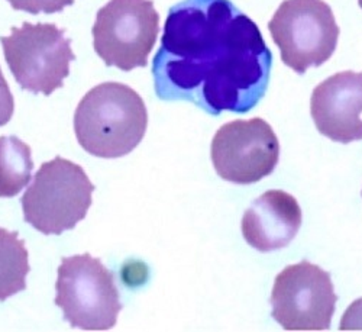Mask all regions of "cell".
Listing matches in <instances>:
<instances>
[{"label":"cell","instance_id":"obj_1","mask_svg":"<svg viewBox=\"0 0 362 332\" xmlns=\"http://www.w3.org/2000/svg\"><path fill=\"white\" fill-rule=\"evenodd\" d=\"M271 67L258 25L230 0H183L168 11L153 76L163 101L247 113L265 96Z\"/></svg>","mask_w":362,"mask_h":332},{"label":"cell","instance_id":"obj_2","mask_svg":"<svg viewBox=\"0 0 362 332\" xmlns=\"http://www.w3.org/2000/svg\"><path fill=\"white\" fill-rule=\"evenodd\" d=\"M148 128L142 98L127 84L102 83L84 95L74 113V132L86 153L100 159L125 157Z\"/></svg>","mask_w":362,"mask_h":332},{"label":"cell","instance_id":"obj_3","mask_svg":"<svg viewBox=\"0 0 362 332\" xmlns=\"http://www.w3.org/2000/svg\"><path fill=\"white\" fill-rule=\"evenodd\" d=\"M95 189L83 167L55 157L40 167L22 196L23 218L45 235L63 234L86 218Z\"/></svg>","mask_w":362,"mask_h":332},{"label":"cell","instance_id":"obj_4","mask_svg":"<svg viewBox=\"0 0 362 332\" xmlns=\"http://www.w3.org/2000/svg\"><path fill=\"white\" fill-rule=\"evenodd\" d=\"M55 305L64 321L83 331H109L122 311L115 275L96 257H66L58 267Z\"/></svg>","mask_w":362,"mask_h":332},{"label":"cell","instance_id":"obj_5","mask_svg":"<svg viewBox=\"0 0 362 332\" xmlns=\"http://www.w3.org/2000/svg\"><path fill=\"white\" fill-rule=\"evenodd\" d=\"M0 42L18 84L35 95L49 96L62 88L76 59L71 40L54 23L23 22Z\"/></svg>","mask_w":362,"mask_h":332},{"label":"cell","instance_id":"obj_6","mask_svg":"<svg viewBox=\"0 0 362 332\" xmlns=\"http://www.w3.org/2000/svg\"><path fill=\"white\" fill-rule=\"evenodd\" d=\"M268 29L283 63L297 74L330 59L341 34L332 8L323 0H284Z\"/></svg>","mask_w":362,"mask_h":332},{"label":"cell","instance_id":"obj_7","mask_svg":"<svg viewBox=\"0 0 362 332\" xmlns=\"http://www.w3.org/2000/svg\"><path fill=\"white\" fill-rule=\"evenodd\" d=\"M158 34L160 15L153 0H110L98 11L93 45L106 66L131 71L148 66Z\"/></svg>","mask_w":362,"mask_h":332},{"label":"cell","instance_id":"obj_8","mask_svg":"<svg viewBox=\"0 0 362 332\" xmlns=\"http://www.w3.org/2000/svg\"><path fill=\"white\" fill-rule=\"evenodd\" d=\"M269 302L273 318L286 331H326L338 296L327 271L305 260L277 275Z\"/></svg>","mask_w":362,"mask_h":332},{"label":"cell","instance_id":"obj_9","mask_svg":"<svg viewBox=\"0 0 362 332\" xmlns=\"http://www.w3.org/2000/svg\"><path fill=\"white\" fill-rule=\"evenodd\" d=\"M210 156L221 178L235 185H254L276 170L280 141L262 118L236 119L218 130Z\"/></svg>","mask_w":362,"mask_h":332},{"label":"cell","instance_id":"obj_10","mask_svg":"<svg viewBox=\"0 0 362 332\" xmlns=\"http://www.w3.org/2000/svg\"><path fill=\"white\" fill-rule=\"evenodd\" d=\"M310 115L316 130L335 142L362 139V73L339 71L315 87Z\"/></svg>","mask_w":362,"mask_h":332},{"label":"cell","instance_id":"obj_11","mask_svg":"<svg viewBox=\"0 0 362 332\" xmlns=\"http://www.w3.org/2000/svg\"><path fill=\"white\" fill-rule=\"evenodd\" d=\"M303 222L301 207L294 196L283 190H268L245 210L243 235L252 248L271 253L286 248Z\"/></svg>","mask_w":362,"mask_h":332},{"label":"cell","instance_id":"obj_12","mask_svg":"<svg viewBox=\"0 0 362 332\" xmlns=\"http://www.w3.org/2000/svg\"><path fill=\"white\" fill-rule=\"evenodd\" d=\"M31 147L15 135L0 137V198H13L33 177Z\"/></svg>","mask_w":362,"mask_h":332},{"label":"cell","instance_id":"obj_13","mask_svg":"<svg viewBox=\"0 0 362 332\" xmlns=\"http://www.w3.org/2000/svg\"><path fill=\"white\" fill-rule=\"evenodd\" d=\"M29 254L16 231L0 227V302L26 289Z\"/></svg>","mask_w":362,"mask_h":332},{"label":"cell","instance_id":"obj_14","mask_svg":"<svg viewBox=\"0 0 362 332\" xmlns=\"http://www.w3.org/2000/svg\"><path fill=\"white\" fill-rule=\"evenodd\" d=\"M15 11H23L33 15L57 13L71 6L74 0H8Z\"/></svg>","mask_w":362,"mask_h":332},{"label":"cell","instance_id":"obj_15","mask_svg":"<svg viewBox=\"0 0 362 332\" xmlns=\"http://www.w3.org/2000/svg\"><path fill=\"white\" fill-rule=\"evenodd\" d=\"M15 101L9 88V84L0 69V127L6 125L13 116Z\"/></svg>","mask_w":362,"mask_h":332},{"label":"cell","instance_id":"obj_16","mask_svg":"<svg viewBox=\"0 0 362 332\" xmlns=\"http://www.w3.org/2000/svg\"><path fill=\"white\" fill-rule=\"evenodd\" d=\"M341 331H362V297L356 299L345 311L341 325Z\"/></svg>","mask_w":362,"mask_h":332},{"label":"cell","instance_id":"obj_17","mask_svg":"<svg viewBox=\"0 0 362 332\" xmlns=\"http://www.w3.org/2000/svg\"><path fill=\"white\" fill-rule=\"evenodd\" d=\"M358 5H359V8L362 9V0H358Z\"/></svg>","mask_w":362,"mask_h":332}]
</instances>
